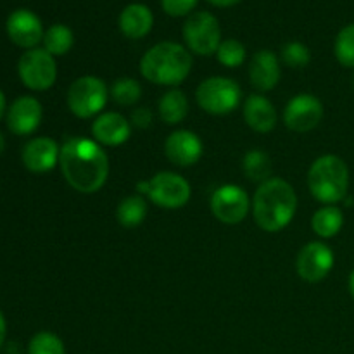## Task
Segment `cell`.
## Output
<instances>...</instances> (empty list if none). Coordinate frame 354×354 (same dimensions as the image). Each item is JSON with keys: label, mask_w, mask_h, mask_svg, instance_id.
<instances>
[{"label": "cell", "mask_w": 354, "mask_h": 354, "mask_svg": "<svg viewBox=\"0 0 354 354\" xmlns=\"http://www.w3.org/2000/svg\"><path fill=\"white\" fill-rule=\"evenodd\" d=\"M59 166L68 185L80 194L99 192L109 176V156L90 138H68L61 145Z\"/></svg>", "instance_id": "obj_1"}, {"label": "cell", "mask_w": 354, "mask_h": 354, "mask_svg": "<svg viewBox=\"0 0 354 354\" xmlns=\"http://www.w3.org/2000/svg\"><path fill=\"white\" fill-rule=\"evenodd\" d=\"M297 196L294 187L279 176L259 183L252 199V216L256 225L268 234L283 230L294 220Z\"/></svg>", "instance_id": "obj_2"}, {"label": "cell", "mask_w": 354, "mask_h": 354, "mask_svg": "<svg viewBox=\"0 0 354 354\" xmlns=\"http://www.w3.org/2000/svg\"><path fill=\"white\" fill-rule=\"evenodd\" d=\"M192 54L176 41H161L140 59V73L147 82L162 86H178L192 71Z\"/></svg>", "instance_id": "obj_3"}, {"label": "cell", "mask_w": 354, "mask_h": 354, "mask_svg": "<svg viewBox=\"0 0 354 354\" xmlns=\"http://www.w3.org/2000/svg\"><path fill=\"white\" fill-rule=\"evenodd\" d=\"M311 196L325 206H335L348 197L349 169L339 156L325 154L315 159L308 171Z\"/></svg>", "instance_id": "obj_4"}, {"label": "cell", "mask_w": 354, "mask_h": 354, "mask_svg": "<svg viewBox=\"0 0 354 354\" xmlns=\"http://www.w3.org/2000/svg\"><path fill=\"white\" fill-rule=\"evenodd\" d=\"M109 100V88L106 82L99 76H80L69 85L66 102L69 111L80 120H88V118L102 114Z\"/></svg>", "instance_id": "obj_5"}, {"label": "cell", "mask_w": 354, "mask_h": 354, "mask_svg": "<svg viewBox=\"0 0 354 354\" xmlns=\"http://www.w3.org/2000/svg\"><path fill=\"white\" fill-rule=\"evenodd\" d=\"M242 90L237 82L225 76H211L196 90V100L203 111L213 116H225L241 104Z\"/></svg>", "instance_id": "obj_6"}, {"label": "cell", "mask_w": 354, "mask_h": 354, "mask_svg": "<svg viewBox=\"0 0 354 354\" xmlns=\"http://www.w3.org/2000/svg\"><path fill=\"white\" fill-rule=\"evenodd\" d=\"M17 75L26 88L33 92L48 90L57 80V62L45 48H30L17 62Z\"/></svg>", "instance_id": "obj_7"}, {"label": "cell", "mask_w": 354, "mask_h": 354, "mask_svg": "<svg viewBox=\"0 0 354 354\" xmlns=\"http://www.w3.org/2000/svg\"><path fill=\"white\" fill-rule=\"evenodd\" d=\"M183 38L190 52L197 55L216 54L221 40V28L211 12L201 10L187 17L183 24Z\"/></svg>", "instance_id": "obj_8"}, {"label": "cell", "mask_w": 354, "mask_h": 354, "mask_svg": "<svg viewBox=\"0 0 354 354\" xmlns=\"http://www.w3.org/2000/svg\"><path fill=\"white\" fill-rule=\"evenodd\" d=\"M147 196L151 203L162 209H180L190 201L192 189L190 183L178 173L161 171L149 180Z\"/></svg>", "instance_id": "obj_9"}, {"label": "cell", "mask_w": 354, "mask_h": 354, "mask_svg": "<svg viewBox=\"0 0 354 354\" xmlns=\"http://www.w3.org/2000/svg\"><path fill=\"white\" fill-rule=\"evenodd\" d=\"M211 213L225 225H239L245 220L252 204L242 187L227 183L218 187L211 196Z\"/></svg>", "instance_id": "obj_10"}, {"label": "cell", "mask_w": 354, "mask_h": 354, "mask_svg": "<svg viewBox=\"0 0 354 354\" xmlns=\"http://www.w3.org/2000/svg\"><path fill=\"white\" fill-rule=\"evenodd\" d=\"M324 118V104L313 93H297L283 109V123L289 130L306 133L315 130Z\"/></svg>", "instance_id": "obj_11"}, {"label": "cell", "mask_w": 354, "mask_h": 354, "mask_svg": "<svg viewBox=\"0 0 354 354\" xmlns=\"http://www.w3.org/2000/svg\"><path fill=\"white\" fill-rule=\"evenodd\" d=\"M334 251L325 242H310L299 251L296 259L297 275L310 283L322 282L327 279L334 268Z\"/></svg>", "instance_id": "obj_12"}, {"label": "cell", "mask_w": 354, "mask_h": 354, "mask_svg": "<svg viewBox=\"0 0 354 354\" xmlns=\"http://www.w3.org/2000/svg\"><path fill=\"white\" fill-rule=\"evenodd\" d=\"M6 30L12 44L23 47L26 50L37 48L40 41H44V26L40 17L28 9H17L7 17Z\"/></svg>", "instance_id": "obj_13"}, {"label": "cell", "mask_w": 354, "mask_h": 354, "mask_svg": "<svg viewBox=\"0 0 354 354\" xmlns=\"http://www.w3.org/2000/svg\"><path fill=\"white\" fill-rule=\"evenodd\" d=\"M204 145L199 135L190 130H176L166 138L165 154L169 161L180 168H189L203 158Z\"/></svg>", "instance_id": "obj_14"}, {"label": "cell", "mask_w": 354, "mask_h": 354, "mask_svg": "<svg viewBox=\"0 0 354 354\" xmlns=\"http://www.w3.org/2000/svg\"><path fill=\"white\" fill-rule=\"evenodd\" d=\"M44 109L40 100L31 95L17 97L7 109V127L14 135H31L41 123Z\"/></svg>", "instance_id": "obj_15"}, {"label": "cell", "mask_w": 354, "mask_h": 354, "mask_svg": "<svg viewBox=\"0 0 354 354\" xmlns=\"http://www.w3.org/2000/svg\"><path fill=\"white\" fill-rule=\"evenodd\" d=\"M61 147L50 137L31 138L23 147V165L31 173H47L59 165Z\"/></svg>", "instance_id": "obj_16"}, {"label": "cell", "mask_w": 354, "mask_h": 354, "mask_svg": "<svg viewBox=\"0 0 354 354\" xmlns=\"http://www.w3.org/2000/svg\"><path fill=\"white\" fill-rule=\"evenodd\" d=\"M92 137L97 144L118 147L130 140L131 124L120 113H102L92 123Z\"/></svg>", "instance_id": "obj_17"}, {"label": "cell", "mask_w": 354, "mask_h": 354, "mask_svg": "<svg viewBox=\"0 0 354 354\" xmlns=\"http://www.w3.org/2000/svg\"><path fill=\"white\" fill-rule=\"evenodd\" d=\"M280 62L272 50H258L249 62V80L261 92H270L280 82Z\"/></svg>", "instance_id": "obj_18"}, {"label": "cell", "mask_w": 354, "mask_h": 354, "mask_svg": "<svg viewBox=\"0 0 354 354\" xmlns=\"http://www.w3.org/2000/svg\"><path fill=\"white\" fill-rule=\"evenodd\" d=\"M118 26L127 38L140 40L151 33L154 26V16H152V10L144 3H130L121 10Z\"/></svg>", "instance_id": "obj_19"}, {"label": "cell", "mask_w": 354, "mask_h": 354, "mask_svg": "<svg viewBox=\"0 0 354 354\" xmlns=\"http://www.w3.org/2000/svg\"><path fill=\"white\" fill-rule=\"evenodd\" d=\"M244 120L251 130L270 133L277 127V111L265 95L252 93L244 102Z\"/></svg>", "instance_id": "obj_20"}, {"label": "cell", "mask_w": 354, "mask_h": 354, "mask_svg": "<svg viewBox=\"0 0 354 354\" xmlns=\"http://www.w3.org/2000/svg\"><path fill=\"white\" fill-rule=\"evenodd\" d=\"M344 227V214L337 206H322L311 218V228L322 239H332Z\"/></svg>", "instance_id": "obj_21"}, {"label": "cell", "mask_w": 354, "mask_h": 354, "mask_svg": "<svg viewBox=\"0 0 354 354\" xmlns=\"http://www.w3.org/2000/svg\"><path fill=\"white\" fill-rule=\"evenodd\" d=\"M189 114V99L178 88H171L159 99V116L166 124H178Z\"/></svg>", "instance_id": "obj_22"}, {"label": "cell", "mask_w": 354, "mask_h": 354, "mask_svg": "<svg viewBox=\"0 0 354 354\" xmlns=\"http://www.w3.org/2000/svg\"><path fill=\"white\" fill-rule=\"evenodd\" d=\"M147 201L137 194V196H128L118 204L116 218L118 223L124 228L140 227L144 220L147 218Z\"/></svg>", "instance_id": "obj_23"}, {"label": "cell", "mask_w": 354, "mask_h": 354, "mask_svg": "<svg viewBox=\"0 0 354 354\" xmlns=\"http://www.w3.org/2000/svg\"><path fill=\"white\" fill-rule=\"evenodd\" d=\"M242 168H244L245 176L251 182H266L272 178V159L261 149H252L244 156L242 161Z\"/></svg>", "instance_id": "obj_24"}, {"label": "cell", "mask_w": 354, "mask_h": 354, "mask_svg": "<svg viewBox=\"0 0 354 354\" xmlns=\"http://www.w3.org/2000/svg\"><path fill=\"white\" fill-rule=\"evenodd\" d=\"M75 45V35H73L71 28L66 24H52L44 35V48L55 55H64Z\"/></svg>", "instance_id": "obj_25"}, {"label": "cell", "mask_w": 354, "mask_h": 354, "mask_svg": "<svg viewBox=\"0 0 354 354\" xmlns=\"http://www.w3.org/2000/svg\"><path fill=\"white\" fill-rule=\"evenodd\" d=\"M111 99L118 104V106H135L142 97V86L140 83L130 76H123L118 78L116 82L111 85Z\"/></svg>", "instance_id": "obj_26"}, {"label": "cell", "mask_w": 354, "mask_h": 354, "mask_svg": "<svg viewBox=\"0 0 354 354\" xmlns=\"http://www.w3.org/2000/svg\"><path fill=\"white\" fill-rule=\"evenodd\" d=\"M334 52L337 61L344 68L354 69V23L348 24L339 31L337 38H335Z\"/></svg>", "instance_id": "obj_27"}, {"label": "cell", "mask_w": 354, "mask_h": 354, "mask_svg": "<svg viewBox=\"0 0 354 354\" xmlns=\"http://www.w3.org/2000/svg\"><path fill=\"white\" fill-rule=\"evenodd\" d=\"M216 59L225 68H239L245 62V47L235 38H228L218 47Z\"/></svg>", "instance_id": "obj_28"}, {"label": "cell", "mask_w": 354, "mask_h": 354, "mask_svg": "<svg viewBox=\"0 0 354 354\" xmlns=\"http://www.w3.org/2000/svg\"><path fill=\"white\" fill-rule=\"evenodd\" d=\"M28 354H66L64 342L52 332H38L28 344Z\"/></svg>", "instance_id": "obj_29"}, {"label": "cell", "mask_w": 354, "mask_h": 354, "mask_svg": "<svg viewBox=\"0 0 354 354\" xmlns=\"http://www.w3.org/2000/svg\"><path fill=\"white\" fill-rule=\"evenodd\" d=\"M282 61L286 62L289 68L299 69L304 66L310 64L311 61V52L301 41H289V44L283 45L282 48Z\"/></svg>", "instance_id": "obj_30"}, {"label": "cell", "mask_w": 354, "mask_h": 354, "mask_svg": "<svg viewBox=\"0 0 354 354\" xmlns=\"http://www.w3.org/2000/svg\"><path fill=\"white\" fill-rule=\"evenodd\" d=\"M197 6V0H161V7L168 16L182 17L192 12Z\"/></svg>", "instance_id": "obj_31"}, {"label": "cell", "mask_w": 354, "mask_h": 354, "mask_svg": "<svg viewBox=\"0 0 354 354\" xmlns=\"http://www.w3.org/2000/svg\"><path fill=\"white\" fill-rule=\"evenodd\" d=\"M131 124L140 128V130H145L152 124V113L147 107H138L131 113Z\"/></svg>", "instance_id": "obj_32"}, {"label": "cell", "mask_w": 354, "mask_h": 354, "mask_svg": "<svg viewBox=\"0 0 354 354\" xmlns=\"http://www.w3.org/2000/svg\"><path fill=\"white\" fill-rule=\"evenodd\" d=\"M6 334H7V324H6V317L0 311V348H2L3 341H6Z\"/></svg>", "instance_id": "obj_33"}, {"label": "cell", "mask_w": 354, "mask_h": 354, "mask_svg": "<svg viewBox=\"0 0 354 354\" xmlns=\"http://www.w3.org/2000/svg\"><path fill=\"white\" fill-rule=\"evenodd\" d=\"M209 3H213V6L216 7H232L235 6V3H239L241 0H207Z\"/></svg>", "instance_id": "obj_34"}, {"label": "cell", "mask_w": 354, "mask_h": 354, "mask_svg": "<svg viewBox=\"0 0 354 354\" xmlns=\"http://www.w3.org/2000/svg\"><path fill=\"white\" fill-rule=\"evenodd\" d=\"M3 114H6V95H3V92L0 90V120L3 118Z\"/></svg>", "instance_id": "obj_35"}, {"label": "cell", "mask_w": 354, "mask_h": 354, "mask_svg": "<svg viewBox=\"0 0 354 354\" xmlns=\"http://www.w3.org/2000/svg\"><path fill=\"white\" fill-rule=\"evenodd\" d=\"M348 286H349V292H351L353 299H354V270L349 273V280H348Z\"/></svg>", "instance_id": "obj_36"}, {"label": "cell", "mask_w": 354, "mask_h": 354, "mask_svg": "<svg viewBox=\"0 0 354 354\" xmlns=\"http://www.w3.org/2000/svg\"><path fill=\"white\" fill-rule=\"evenodd\" d=\"M3 149H6V137H3V133L0 131V154L3 152Z\"/></svg>", "instance_id": "obj_37"}, {"label": "cell", "mask_w": 354, "mask_h": 354, "mask_svg": "<svg viewBox=\"0 0 354 354\" xmlns=\"http://www.w3.org/2000/svg\"><path fill=\"white\" fill-rule=\"evenodd\" d=\"M353 88H354V75H353Z\"/></svg>", "instance_id": "obj_38"}]
</instances>
